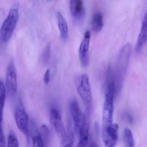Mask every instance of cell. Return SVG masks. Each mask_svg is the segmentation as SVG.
<instances>
[{
    "instance_id": "cell-1",
    "label": "cell",
    "mask_w": 147,
    "mask_h": 147,
    "mask_svg": "<svg viewBox=\"0 0 147 147\" xmlns=\"http://www.w3.org/2000/svg\"><path fill=\"white\" fill-rule=\"evenodd\" d=\"M131 53V45L127 43L121 49L118 56L116 71L115 74L117 90L122 86L124 77L127 73Z\"/></svg>"
},
{
    "instance_id": "cell-2",
    "label": "cell",
    "mask_w": 147,
    "mask_h": 147,
    "mask_svg": "<svg viewBox=\"0 0 147 147\" xmlns=\"http://www.w3.org/2000/svg\"><path fill=\"white\" fill-rule=\"evenodd\" d=\"M75 85L78 93L85 108V111L90 113L92 108V97L89 77L83 74L75 79Z\"/></svg>"
},
{
    "instance_id": "cell-3",
    "label": "cell",
    "mask_w": 147,
    "mask_h": 147,
    "mask_svg": "<svg viewBox=\"0 0 147 147\" xmlns=\"http://www.w3.org/2000/svg\"><path fill=\"white\" fill-rule=\"evenodd\" d=\"M19 17V11L17 8H12L9 10L0 28V44L2 45H7L11 39Z\"/></svg>"
},
{
    "instance_id": "cell-4",
    "label": "cell",
    "mask_w": 147,
    "mask_h": 147,
    "mask_svg": "<svg viewBox=\"0 0 147 147\" xmlns=\"http://www.w3.org/2000/svg\"><path fill=\"white\" fill-rule=\"evenodd\" d=\"M14 117L18 129L24 135L27 140L29 142L30 137L28 115L21 101L19 102L16 108Z\"/></svg>"
},
{
    "instance_id": "cell-5",
    "label": "cell",
    "mask_w": 147,
    "mask_h": 147,
    "mask_svg": "<svg viewBox=\"0 0 147 147\" xmlns=\"http://www.w3.org/2000/svg\"><path fill=\"white\" fill-rule=\"evenodd\" d=\"M118 124L112 123L102 127V137L105 147H115L118 140Z\"/></svg>"
},
{
    "instance_id": "cell-6",
    "label": "cell",
    "mask_w": 147,
    "mask_h": 147,
    "mask_svg": "<svg viewBox=\"0 0 147 147\" xmlns=\"http://www.w3.org/2000/svg\"><path fill=\"white\" fill-rule=\"evenodd\" d=\"M69 108L73 121L74 131L76 135H78L83 121L84 113L81 111L78 101L74 98H73L70 101Z\"/></svg>"
},
{
    "instance_id": "cell-7",
    "label": "cell",
    "mask_w": 147,
    "mask_h": 147,
    "mask_svg": "<svg viewBox=\"0 0 147 147\" xmlns=\"http://www.w3.org/2000/svg\"><path fill=\"white\" fill-rule=\"evenodd\" d=\"M6 90L9 96H14L17 90L16 69L13 62H10L7 68L6 75Z\"/></svg>"
},
{
    "instance_id": "cell-8",
    "label": "cell",
    "mask_w": 147,
    "mask_h": 147,
    "mask_svg": "<svg viewBox=\"0 0 147 147\" xmlns=\"http://www.w3.org/2000/svg\"><path fill=\"white\" fill-rule=\"evenodd\" d=\"M90 39V33L89 31H86L79 49L80 61L82 66L84 68L87 67L89 64V51Z\"/></svg>"
},
{
    "instance_id": "cell-9",
    "label": "cell",
    "mask_w": 147,
    "mask_h": 147,
    "mask_svg": "<svg viewBox=\"0 0 147 147\" xmlns=\"http://www.w3.org/2000/svg\"><path fill=\"white\" fill-rule=\"evenodd\" d=\"M90 113L85 111L84 113L82 125L79 133V141L77 147H86L89 139Z\"/></svg>"
},
{
    "instance_id": "cell-10",
    "label": "cell",
    "mask_w": 147,
    "mask_h": 147,
    "mask_svg": "<svg viewBox=\"0 0 147 147\" xmlns=\"http://www.w3.org/2000/svg\"><path fill=\"white\" fill-rule=\"evenodd\" d=\"M50 121L58 135L62 139L66 133L63 120L59 110L55 108H52L50 111Z\"/></svg>"
},
{
    "instance_id": "cell-11",
    "label": "cell",
    "mask_w": 147,
    "mask_h": 147,
    "mask_svg": "<svg viewBox=\"0 0 147 147\" xmlns=\"http://www.w3.org/2000/svg\"><path fill=\"white\" fill-rule=\"evenodd\" d=\"M114 99L105 98L102 110V127L113 123Z\"/></svg>"
},
{
    "instance_id": "cell-12",
    "label": "cell",
    "mask_w": 147,
    "mask_h": 147,
    "mask_svg": "<svg viewBox=\"0 0 147 147\" xmlns=\"http://www.w3.org/2000/svg\"><path fill=\"white\" fill-rule=\"evenodd\" d=\"M70 10L74 20L81 21L85 15V7L82 0H71L70 2Z\"/></svg>"
},
{
    "instance_id": "cell-13",
    "label": "cell",
    "mask_w": 147,
    "mask_h": 147,
    "mask_svg": "<svg viewBox=\"0 0 147 147\" xmlns=\"http://www.w3.org/2000/svg\"><path fill=\"white\" fill-rule=\"evenodd\" d=\"M147 40V10L142 22V26L140 33L139 34L136 46V51L137 52L140 51L143 46L146 42Z\"/></svg>"
},
{
    "instance_id": "cell-14",
    "label": "cell",
    "mask_w": 147,
    "mask_h": 147,
    "mask_svg": "<svg viewBox=\"0 0 147 147\" xmlns=\"http://www.w3.org/2000/svg\"><path fill=\"white\" fill-rule=\"evenodd\" d=\"M31 137L33 147H47L41 137L40 132L33 121L31 123Z\"/></svg>"
},
{
    "instance_id": "cell-15",
    "label": "cell",
    "mask_w": 147,
    "mask_h": 147,
    "mask_svg": "<svg viewBox=\"0 0 147 147\" xmlns=\"http://www.w3.org/2000/svg\"><path fill=\"white\" fill-rule=\"evenodd\" d=\"M58 26L60 31L61 38L63 40H65L68 38L69 35V27L66 19L60 11L57 13Z\"/></svg>"
},
{
    "instance_id": "cell-16",
    "label": "cell",
    "mask_w": 147,
    "mask_h": 147,
    "mask_svg": "<svg viewBox=\"0 0 147 147\" xmlns=\"http://www.w3.org/2000/svg\"><path fill=\"white\" fill-rule=\"evenodd\" d=\"M74 141V134L71 123H69L64 136L61 139L60 147H72Z\"/></svg>"
},
{
    "instance_id": "cell-17",
    "label": "cell",
    "mask_w": 147,
    "mask_h": 147,
    "mask_svg": "<svg viewBox=\"0 0 147 147\" xmlns=\"http://www.w3.org/2000/svg\"><path fill=\"white\" fill-rule=\"evenodd\" d=\"M92 27L94 32H100L104 26L103 16L99 11L95 12L92 17Z\"/></svg>"
},
{
    "instance_id": "cell-18",
    "label": "cell",
    "mask_w": 147,
    "mask_h": 147,
    "mask_svg": "<svg viewBox=\"0 0 147 147\" xmlns=\"http://www.w3.org/2000/svg\"><path fill=\"white\" fill-rule=\"evenodd\" d=\"M123 135L126 147H134V140L132 131L129 129L125 128Z\"/></svg>"
},
{
    "instance_id": "cell-19",
    "label": "cell",
    "mask_w": 147,
    "mask_h": 147,
    "mask_svg": "<svg viewBox=\"0 0 147 147\" xmlns=\"http://www.w3.org/2000/svg\"><path fill=\"white\" fill-rule=\"evenodd\" d=\"M40 133L44 143L47 147L48 146L51 141V134L49 129L47 125L43 124L41 126Z\"/></svg>"
},
{
    "instance_id": "cell-20",
    "label": "cell",
    "mask_w": 147,
    "mask_h": 147,
    "mask_svg": "<svg viewBox=\"0 0 147 147\" xmlns=\"http://www.w3.org/2000/svg\"><path fill=\"white\" fill-rule=\"evenodd\" d=\"M6 87L3 82L0 80V112L3 113V108L6 100Z\"/></svg>"
},
{
    "instance_id": "cell-21",
    "label": "cell",
    "mask_w": 147,
    "mask_h": 147,
    "mask_svg": "<svg viewBox=\"0 0 147 147\" xmlns=\"http://www.w3.org/2000/svg\"><path fill=\"white\" fill-rule=\"evenodd\" d=\"M7 147H19L17 136L13 131H11L8 136Z\"/></svg>"
},
{
    "instance_id": "cell-22",
    "label": "cell",
    "mask_w": 147,
    "mask_h": 147,
    "mask_svg": "<svg viewBox=\"0 0 147 147\" xmlns=\"http://www.w3.org/2000/svg\"><path fill=\"white\" fill-rule=\"evenodd\" d=\"M51 53V44L49 43L45 47L42 55V62L44 64H47L50 58Z\"/></svg>"
},
{
    "instance_id": "cell-23",
    "label": "cell",
    "mask_w": 147,
    "mask_h": 147,
    "mask_svg": "<svg viewBox=\"0 0 147 147\" xmlns=\"http://www.w3.org/2000/svg\"><path fill=\"white\" fill-rule=\"evenodd\" d=\"M6 147L5 136L2 128V124H0V147Z\"/></svg>"
},
{
    "instance_id": "cell-24",
    "label": "cell",
    "mask_w": 147,
    "mask_h": 147,
    "mask_svg": "<svg viewBox=\"0 0 147 147\" xmlns=\"http://www.w3.org/2000/svg\"><path fill=\"white\" fill-rule=\"evenodd\" d=\"M50 80V70L47 69L46 70L44 77V81L46 84H47L49 83Z\"/></svg>"
},
{
    "instance_id": "cell-25",
    "label": "cell",
    "mask_w": 147,
    "mask_h": 147,
    "mask_svg": "<svg viewBox=\"0 0 147 147\" xmlns=\"http://www.w3.org/2000/svg\"><path fill=\"white\" fill-rule=\"evenodd\" d=\"M95 133L96 134L98 135L99 133V130H100V129H99V124L97 123H96L95 124Z\"/></svg>"
},
{
    "instance_id": "cell-26",
    "label": "cell",
    "mask_w": 147,
    "mask_h": 147,
    "mask_svg": "<svg viewBox=\"0 0 147 147\" xmlns=\"http://www.w3.org/2000/svg\"><path fill=\"white\" fill-rule=\"evenodd\" d=\"M88 147H98V145L94 142L91 141L90 142Z\"/></svg>"
}]
</instances>
